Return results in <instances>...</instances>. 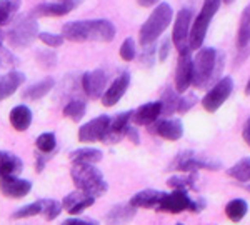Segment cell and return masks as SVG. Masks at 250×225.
<instances>
[{"instance_id":"obj_46","label":"cell","mask_w":250,"mask_h":225,"mask_svg":"<svg viewBox=\"0 0 250 225\" xmlns=\"http://www.w3.org/2000/svg\"><path fill=\"white\" fill-rule=\"evenodd\" d=\"M43 165H45V154L37 155V172H42Z\"/></svg>"},{"instance_id":"obj_45","label":"cell","mask_w":250,"mask_h":225,"mask_svg":"<svg viewBox=\"0 0 250 225\" xmlns=\"http://www.w3.org/2000/svg\"><path fill=\"white\" fill-rule=\"evenodd\" d=\"M242 137H244L245 140V143L250 147V117L247 119V122H245V125H244V130H242Z\"/></svg>"},{"instance_id":"obj_20","label":"cell","mask_w":250,"mask_h":225,"mask_svg":"<svg viewBox=\"0 0 250 225\" xmlns=\"http://www.w3.org/2000/svg\"><path fill=\"white\" fill-rule=\"evenodd\" d=\"M154 132L165 140L175 142V140L182 139L184 123L180 119H165V120H160V122L154 127Z\"/></svg>"},{"instance_id":"obj_42","label":"cell","mask_w":250,"mask_h":225,"mask_svg":"<svg viewBox=\"0 0 250 225\" xmlns=\"http://www.w3.org/2000/svg\"><path fill=\"white\" fill-rule=\"evenodd\" d=\"M124 137L130 139V142H132V143H135V145L140 142V135H139V132H137V128L130 127V125L125 127V130H124Z\"/></svg>"},{"instance_id":"obj_19","label":"cell","mask_w":250,"mask_h":225,"mask_svg":"<svg viewBox=\"0 0 250 225\" xmlns=\"http://www.w3.org/2000/svg\"><path fill=\"white\" fill-rule=\"evenodd\" d=\"M132 120V110L122 112V114H117L115 117L110 119V123H108L107 134L104 137L102 142L105 143H117L119 140L124 139V130L125 127L128 125V122Z\"/></svg>"},{"instance_id":"obj_30","label":"cell","mask_w":250,"mask_h":225,"mask_svg":"<svg viewBox=\"0 0 250 225\" xmlns=\"http://www.w3.org/2000/svg\"><path fill=\"white\" fill-rule=\"evenodd\" d=\"M22 0H0V25H9L20 10Z\"/></svg>"},{"instance_id":"obj_14","label":"cell","mask_w":250,"mask_h":225,"mask_svg":"<svg viewBox=\"0 0 250 225\" xmlns=\"http://www.w3.org/2000/svg\"><path fill=\"white\" fill-rule=\"evenodd\" d=\"M128 85H130V74H128V72H124V74H120L117 79H114V82L105 88L104 95L100 97L102 103L105 107L117 105V103L120 102V99L127 94Z\"/></svg>"},{"instance_id":"obj_36","label":"cell","mask_w":250,"mask_h":225,"mask_svg":"<svg viewBox=\"0 0 250 225\" xmlns=\"http://www.w3.org/2000/svg\"><path fill=\"white\" fill-rule=\"evenodd\" d=\"M35 145H37L40 154H52V152L57 148L55 134H52V132H43V134H40L37 140H35Z\"/></svg>"},{"instance_id":"obj_29","label":"cell","mask_w":250,"mask_h":225,"mask_svg":"<svg viewBox=\"0 0 250 225\" xmlns=\"http://www.w3.org/2000/svg\"><path fill=\"white\" fill-rule=\"evenodd\" d=\"M179 99L180 94L175 90V88L167 87L162 94V99H160V105H162V115L168 117V115L177 114V105H179Z\"/></svg>"},{"instance_id":"obj_40","label":"cell","mask_w":250,"mask_h":225,"mask_svg":"<svg viewBox=\"0 0 250 225\" xmlns=\"http://www.w3.org/2000/svg\"><path fill=\"white\" fill-rule=\"evenodd\" d=\"M39 39L42 40L45 45L52 47V49H55V47H60L63 43V39L62 34H50V32H42V34H39Z\"/></svg>"},{"instance_id":"obj_2","label":"cell","mask_w":250,"mask_h":225,"mask_svg":"<svg viewBox=\"0 0 250 225\" xmlns=\"http://www.w3.org/2000/svg\"><path fill=\"white\" fill-rule=\"evenodd\" d=\"M224 54L212 47L199 49L197 55L192 59V85L195 88H204L212 82L215 83L224 70Z\"/></svg>"},{"instance_id":"obj_53","label":"cell","mask_w":250,"mask_h":225,"mask_svg":"<svg viewBox=\"0 0 250 225\" xmlns=\"http://www.w3.org/2000/svg\"><path fill=\"white\" fill-rule=\"evenodd\" d=\"M59 2H62V0H59Z\"/></svg>"},{"instance_id":"obj_22","label":"cell","mask_w":250,"mask_h":225,"mask_svg":"<svg viewBox=\"0 0 250 225\" xmlns=\"http://www.w3.org/2000/svg\"><path fill=\"white\" fill-rule=\"evenodd\" d=\"M137 214V208H134L128 204H119V205H114L110 210L107 212L105 215V222L107 225H127L134 220V217Z\"/></svg>"},{"instance_id":"obj_34","label":"cell","mask_w":250,"mask_h":225,"mask_svg":"<svg viewBox=\"0 0 250 225\" xmlns=\"http://www.w3.org/2000/svg\"><path fill=\"white\" fill-rule=\"evenodd\" d=\"M227 174L232 179L239 180V182H250V157L240 159L235 165H232L227 170Z\"/></svg>"},{"instance_id":"obj_18","label":"cell","mask_w":250,"mask_h":225,"mask_svg":"<svg viewBox=\"0 0 250 225\" xmlns=\"http://www.w3.org/2000/svg\"><path fill=\"white\" fill-rule=\"evenodd\" d=\"M160 115H162L160 100L144 103L137 110H132V120H134L137 125H152V123H155L159 120Z\"/></svg>"},{"instance_id":"obj_31","label":"cell","mask_w":250,"mask_h":225,"mask_svg":"<svg viewBox=\"0 0 250 225\" xmlns=\"http://www.w3.org/2000/svg\"><path fill=\"white\" fill-rule=\"evenodd\" d=\"M249 212V204L244 199H233L225 205V215L232 220V222H240Z\"/></svg>"},{"instance_id":"obj_37","label":"cell","mask_w":250,"mask_h":225,"mask_svg":"<svg viewBox=\"0 0 250 225\" xmlns=\"http://www.w3.org/2000/svg\"><path fill=\"white\" fill-rule=\"evenodd\" d=\"M40 212H42V207H40V202L34 204H27V205L17 208V210L12 214L14 219H30V217H35V215H40Z\"/></svg>"},{"instance_id":"obj_3","label":"cell","mask_w":250,"mask_h":225,"mask_svg":"<svg viewBox=\"0 0 250 225\" xmlns=\"http://www.w3.org/2000/svg\"><path fill=\"white\" fill-rule=\"evenodd\" d=\"M77 190L92 197H102L108 190V184L104 179V174L94 164H74L70 170Z\"/></svg>"},{"instance_id":"obj_26","label":"cell","mask_w":250,"mask_h":225,"mask_svg":"<svg viewBox=\"0 0 250 225\" xmlns=\"http://www.w3.org/2000/svg\"><path fill=\"white\" fill-rule=\"evenodd\" d=\"M10 125L19 132H25L32 123V110L27 105H15L10 110Z\"/></svg>"},{"instance_id":"obj_16","label":"cell","mask_w":250,"mask_h":225,"mask_svg":"<svg viewBox=\"0 0 250 225\" xmlns=\"http://www.w3.org/2000/svg\"><path fill=\"white\" fill-rule=\"evenodd\" d=\"M32 190V182L17 175L0 177V192L9 199H22Z\"/></svg>"},{"instance_id":"obj_12","label":"cell","mask_w":250,"mask_h":225,"mask_svg":"<svg viewBox=\"0 0 250 225\" xmlns=\"http://www.w3.org/2000/svg\"><path fill=\"white\" fill-rule=\"evenodd\" d=\"M192 199L185 190H173L172 194H165L160 200L157 210L167 212V214H182L185 210H190Z\"/></svg>"},{"instance_id":"obj_7","label":"cell","mask_w":250,"mask_h":225,"mask_svg":"<svg viewBox=\"0 0 250 225\" xmlns=\"http://www.w3.org/2000/svg\"><path fill=\"white\" fill-rule=\"evenodd\" d=\"M233 92V79L232 77H222L220 80H217L212 85L210 90L205 94V97L202 99V105L207 112H217L219 108L227 102V99L232 95Z\"/></svg>"},{"instance_id":"obj_38","label":"cell","mask_w":250,"mask_h":225,"mask_svg":"<svg viewBox=\"0 0 250 225\" xmlns=\"http://www.w3.org/2000/svg\"><path fill=\"white\" fill-rule=\"evenodd\" d=\"M35 59H37L39 65L43 67V69H54L57 65V55L54 54L52 50H47V49H42L35 54Z\"/></svg>"},{"instance_id":"obj_11","label":"cell","mask_w":250,"mask_h":225,"mask_svg":"<svg viewBox=\"0 0 250 225\" xmlns=\"http://www.w3.org/2000/svg\"><path fill=\"white\" fill-rule=\"evenodd\" d=\"M108 77L105 70L95 69L92 72H85L82 75V90L85 92L87 97L90 99H100L107 88Z\"/></svg>"},{"instance_id":"obj_39","label":"cell","mask_w":250,"mask_h":225,"mask_svg":"<svg viewBox=\"0 0 250 225\" xmlns=\"http://www.w3.org/2000/svg\"><path fill=\"white\" fill-rule=\"evenodd\" d=\"M120 57H122L125 62H132L137 57V49H135V40L134 39H125L120 45Z\"/></svg>"},{"instance_id":"obj_1","label":"cell","mask_w":250,"mask_h":225,"mask_svg":"<svg viewBox=\"0 0 250 225\" xmlns=\"http://www.w3.org/2000/svg\"><path fill=\"white\" fill-rule=\"evenodd\" d=\"M115 25L110 20H75L62 27V37L70 42H112Z\"/></svg>"},{"instance_id":"obj_15","label":"cell","mask_w":250,"mask_h":225,"mask_svg":"<svg viewBox=\"0 0 250 225\" xmlns=\"http://www.w3.org/2000/svg\"><path fill=\"white\" fill-rule=\"evenodd\" d=\"M82 0H62V2L40 3L30 12V17H62L72 12Z\"/></svg>"},{"instance_id":"obj_44","label":"cell","mask_w":250,"mask_h":225,"mask_svg":"<svg viewBox=\"0 0 250 225\" xmlns=\"http://www.w3.org/2000/svg\"><path fill=\"white\" fill-rule=\"evenodd\" d=\"M62 225H99L94 220H83V219H67L63 220Z\"/></svg>"},{"instance_id":"obj_9","label":"cell","mask_w":250,"mask_h":225,"mask_svg":"<svg viewBox=\"0 0 250 225\" xmlns=\"http://www.w3.org/2000/svg\"><path fill=\"white\" fill-rule=\"evenodd\" d=\"M213 17H215V14L202 9L200 14L197 15V19L193 20V23L190 25V32H188V47H190V50L202 49L205 35H207L208 27H210V22Z\"/></svg>"},{"instance_id":"obj_47","label":"cell","mask_w":250,"mask_h":225,"mask_svg":"<svg viewBox=\"0 0 250 225\" xmlns=\"http://www.w3.org/2000/svg\"><path fill=\"white\" fill-rule=\"evenodd\" d=\"M137 2H139L142 7H152V5H155L159 0H137Z\"/></svg>"},{"instance_id":"obj_32","label":"cell","mask_w":250,"mask_h":225,"mask_svg":"<svg viewBox=\"0 0 250 225\" xmlns=\"http://www.w3.org/2000/svg\"><path fill=\"white\" fill-rule=\"evenodd\" d=\"M197 172H185V175H173L168 179V185L173 190H185L188 192L190 188H195Z\"/></svg>"},{"instance_id":"obj_24","label":"cell","mask_w":250,"mask_h":225,"mask_svg":"<svg viewBox=\"0 0 250 225\" xmlns=\"http://www.w3.org/2000/svg\"><path fill=\"white\" fill-rule=\"evenodd\" d=\"M23 170V162L19 155L12 152L0 150V177L17 175Z\"/></svg>"},{"instance_id":"obj_4","label":"cell","mask_w":250,"mask_h":225,"mask_svg":"<svg viewBox=\"0 0 250 225\" xmlns=\"http://www.w3.org/2000/svg\"><path fill=\"white\" fill-rule=\"evenodd\" d=\"M173 17L172 7L168 3H160L157 5L154 12L148 15V19L145 20V23L140 29V45H152L155 43V40L167 30V27L170 25Z\"/></svg>"},{"instance_id":"obj_50","label":"cell","mask_w":250,"mask_h":225,"mask_svg":"<svg viewBox=\"0 0 250 225\" xmlns=\"http://www.w3.org/2000/svg\"><path fill=\"white\" fill-rule=\"evenodd\" d=\"M2 45H3V37H2V34H0V49H2Z\"/></svg>"},{"instance_id":"obj_28","label":"cell","mask_w":250,"mask_h":225,"mask_svg":"<svg viewBox=\"0 0 250 225\" xmlns=\"http://www.w3.org/2000/svg\"><path fill=\"white\" fill-rule=\"evenodd\" d=\"M250 43V3L244 9L240 15L239 34H237V47L242 50Z\"/></svg>"},{"instance_id":"obj_35","label":"cell","mask_w":250,"mask_h":225,"mask_svg":"<svg viewBox=\"0 0 250 225\" xmlns=\"http://www.w3.org/2000/svg\"><path fill=\"white\" fill-rule=\"evenodd\" d=\"M39 202H40V207H42L40 215L45 217V220H48V222L55 220L60 215V212H62V204L54 199H42V200H39Z\"/></svg>"},{"instance_id":"obj_27","label":"cell","mask_w":250,"mask_h":225,"mask_svg":"<svg viewBox=\"0 0 250 225\" xmlns=\"http://www.w3.org/2000/svg\"><path fill=\"white\" fill-rule=\"evenodd\" d=\"M70 160L72 164H95L102 160V150L94 147H83V148H77L70 154Z\"/></svg>"},{"instance_id":"obj_13","label":"cell","mask_w":250,"mask_h":225,"mask_svg":"<svg viewBox=\"0 0 250 225\" xmlns=\"http://www.w3.org/2000/svg\"><path fill=\"white\" fill-rule=\"evenodd\" d=\"M192 85V52L179 54V62L175 69V90L185 94Z\"/></svg>"},{"instance_id":"obj_21","label":"cell","mask_w":250,"mask_h":225,"mask_svg":"<svg viewBox=\"0 0 250 225\" xmlns=\"http://www.w3.org/2000/svg\"><path fill=\"white\" fill-rule=\"evenodd\" d=\"M165 192L155 190V188H145L142 192L137 194L130 199V205L134 208H157L160 204V200L164 199Z\"/></svg>"},{"instance_id":"obj_8","label":"cell","mask_w":250,"mask_h":225,"mask_svg":"<svg viewBox=\"0 0 250 225\" xmlns=\"http://www.w3.org/2000/svg\"><path fill=\"white\" fill-rule=\"evenodd\" d=\"M190 25H192V10L187 9V7L180 9L175 17V23H173V32H172V42H173V45L177 47L179 54L190 50V47H188V32H190Z\"/></svg>"},{"instance_id":"obj_6","label":"cell","mask_w":250,"mask_h":225,"mask_svg":"<svg viewBox=\"0 0 250 225\" xmlns=\"http://www.w3.org/2000/svg\"><path fill=\"white\" fill-rule=\"evenodd\" d=\"M222 167L220 162L210 159L207 155L197 154V152H182L172 160L168 170H179V172H197V170H219Z\"/></svg>"},{"instance_id":"obj_17","label":"cell","mask_w":250,"mask_h":225,"mask_svg":"<svg viewBox=\"0 0 250 225\" xmlns=\"http://www.w3.org/2000/svg\"><path fill=\"white\" fill-rule=\"evenodd\" d=\"M62 208H65L70 215H79L82 214L85 208L92 207L95 204V197L92 195H87L83 192H72V194L65 195V199L62 200Z\"/></svg>"},{"instance_id":"obj_48","label":"cell","mask_w":250,"mask_h":225,"mask_svg":"<svg viewBox=\"0 0 250 225\" xmlns=\"http://www.w3.org/2000/svg\"><path fill=\"white\" fill-rule=\"evenodd\" d=\"M222 2H224L225 5H232V3L235 2V0H222Z\"/></svg>"},{"instance_id":"obj_43","label":"cell","mask_w":250,"mask_h":225,"mask_svg":"<svg viewBox=\"0 0 250 225\" xmlns=\"http://www.w3.org/2000/svg\"><path fill=\"white\" fill-rule=\"evenodd\" d=\"M170 43H172V40H164L162 42V45H160V49H159L160 60H165L168 57V54H170Z\"/></svg>"},{"instance_id":"obj_10","label":"cell","mask_w":250,"mask_h":225,"mask_svg":"<svg viewBox=\"0 0 250 225\" xmlns=\"http://www.w3.org/2000/svg\"><path fill=\"white\" fill-rule=\"evenodd\" d=\"M108 123H110V117L108 115H99V117L92 119L85 125L79 128V140L83 143L92 142H102L107 134Z\"/></svg>"},{"instance_id":"obj_25","label":"cell","mask_w":250,"mask_h":225,"mask_svg":"<svg viewBox=\"0 0 250 225\" xmlns=\"http://www.w3.org/2000/svg\"><path fill=\"white\" fill-rule=\"evenodd\" d=\"M54 87H55V80L52 77H47L37 83H32L29 88H25L22 94V99L29 100V102H35V100H40L45 97L47 94H50Z\"/></svg>"},{"instance_id":"obj_33","label":"cell","mask_w":250,"mask_h":225,"mask_svg":"<svg viewBox=\"0 0 250 225\" xmlns=\"http://www.w3.org/2000/svg\"><path fill=\"white\" fill-rule=\"evenodd\" d=\"M87 112V102L82 99H75V100H70L65 107H63V115L72 120V122H80L83 119Z\"/></svg>"},{"instance_id":"obj_23","label":"cell","mask_w":250,"mask_h":225,"mask_svg":"<svg viewBox=\"0 0 250 225\" xmlns=\"http://www.w3.org/2000/svg\"><path fill=\"white\" fill-rule=\"evenodd\" d=\"M25 82V75L19 70H12L0 77V102L9 99L19 90V87Z\"/></svg>"},{"instance_id":"obj_5","label":"cell","mask_w":250,"mask_h":225,"mask_svg":"<svg viewBox=\"0 0 250 225\" xmlns=\"http://www.w3.org/2000/svg\"><path fill=\"white\" fill-rule=\"evenodd\" d=\"M7 30V42L14 49H25L39 37V23L30 15H19Z\"/></svg>"},{"instance_id":"obj_51","label":"cell","mask_w":250,"mask_h":225,"mask_svg":"<svg viewBox=\"0 0 250 225\" xmlns=\"http://www.w3.org/2000/svg\"><path fill=\"white\" fill-rule=\"evenodd\" d=\"M247 190H249V192H250V185H249V187H247Z\"/></svg>"},{"instance_id":"obj_41","label":"cell","mask_w":250,"mask_h":225,"mask_svg":"<svg viewBox=\"0 0 250 225\" xmlns=\"http://www.w3.org/2000/svg\"><path fill=\"white\" fill-rule=\"evenodd\" d=\"M197 103V97L193 94H188V95H180L179 99V105H177V114L182 115L185 112H188L190 108Z\"/></svg>"},{"instance_id":"obj_49","label":"cell","mask_w":250,"mask_h":225,"mask_svg":"<svg viewBox=\"0 0 250 225\" xmlns=\"http://www.w3.org/2000/svg\"><path fill=\"white\" fill-rule=\"evenodd\" d=\"M245 94H247V95H250V80H249L247 87H245Z\"/></svg>"},{"instance_id":"obj_52","label":"cell","mask_w":250,"mask_h":225,"mask_svg":"<svg viewBox=\"0 0 250 225\" xmlns=\"http://www.w3.org/2000/svg\"><path fill=\"white\" fill-rule=\"evenodd\" d=\"M175 225H184V224H175Z\"/></svg>"}]
</instances>
